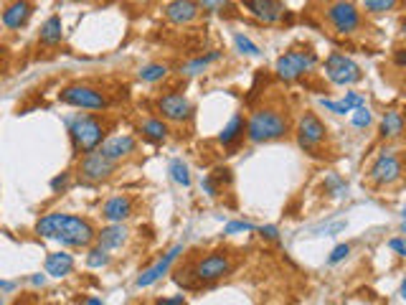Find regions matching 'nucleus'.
<instances>
[{
	"label": "nucleus",
	"mask_w": 406,
	"mask_h": 305,
	"mask_svg": "<svg viewBox=\"0 0 406 305\" xmlns=\"http://www.w3.org/2000/svg\"><path fill=\"white\" fill-rule=\"evenodd\" d=\"M67 130H69V140H72L74 155H86V152H94L107 140L109 125L107 120H102L99 115L79 112V115L67 117Z\"/></svg>",
	"instance_id": "f257e3e1"
},
{
	"label": "nucleus",
	"mask_w": 406,
	"mask_h": 305,
	"mask_svg": "<svg viewBox=\"0 0 406 305\" xmlns=\"http://www.w3.org/2000/svg\"><path fill=\"white\" fill-rule=\"evenodd\" d=\"M218 59H221V51H211V54L198 56V59L188 61V64L183 67V72H186V74H198L201 69H206L208 64H213V61H218Z\"/></svg>",
	"instance_id": "c756f323"
},
{
	"label": "nucleus",
	"mask_w": 406,
	"mask_h": 305,
	"mask_svg": "<svg viewBox=\"0 0 406 305\" xmlns=\"http://www.w3.org/2000/svg\"><path fill=\"white\" fill-rule=\"evenodd\" d=\"M67 219L64 211H51V214H43L41 219L36 221V234L41 239H56L61 232V224Z\"/></svg>",
	"instance_id": "5701e85b"
},
{
	"label": "nucleus",
	"mask_w": 406,
	"mask_h": 305,
	"mask_svg": "<svg viewBox=\"0 0 406 305\" xmlns=\"http://www.w3.org/2000/svg\"><path fill=\"white\" fill-rule=\"evenodd\" d=\"M158 305H186V298L183 295H170V298H160Z\"/></svg>",
	"instance_id": "37998d69"
},
{
	"label": "nucleus",
	"mask_w": 406,
	"mask_h": 305,
	"mask_svg": "<svg viewBox=\"0 0 406 305\" xmlns=\"http://www.w3.org/2000/svg\"><path fill=\"white\" fill-rule=\"evenodd\" d=\"M3 54H6V46H3V43H0V56H3Z\"/></svg>",
	"instance_id": "09e8293b"
},
{
	"label": "nucleus",
	"mask_w": 406,
	"mask_h": 305,
	"mask_svg": "<svg viewBox=\"0 0 406 305\" xmlns=\"http://www.w3.org/2000/svg\"><path fill=\"white\" fill-rule=\"evenodd\" d=\"M117 163L107 160L99 150L86 152V155H79V163H77V176L84 183H102L107 181L112 173H115Z\"/></svg>",
	"instance_id": "1a4fd4ad"
},
{
	"label": "nucleus",
	"mask_w": 406,
	"mask_h": 305,
	"mask_svg": "<svg viewBox=\"0 0 406 305\" xmlns=\"http://www.w3.org/2000/svg\"><path fill=\"white\" fill-rule=\"evenodd\" d=\"M97 232L91 226L89 219L84 216H74V214H67V219L61 224V232L56 237V242H61V247H89L94 242Z\"/></svg>",
	"instance_id": "0eeeda50"
},
{
	"label": "nucleus",
	"mask_w": 406,
	"mask_h": 305,
	"mask_svg": "<svg viewBox=\"0 0 406 305\" xmlns=\"http://www.w3.org/2000/svg\"><path fill=\"white\" fill-rule=\"evenodd\" d=\"M234 270V262L231 257L224 255V252H211V255L201 257L198 262L193 265V277L198 282H216L226 274H231Z\"/></svg>",
	"instance_id": "9d476101"
},
{
	"label": "nucleus",
	"mask_w": 406,
	"mask_h": 305,
	"mask_svg": "<svg viewBox=\"0 0 406 305\" xmlns=\"http://www.w3.org/2000/svg\"><path fill=\"white\" fill-rule=\"evenodd\" d=\"M201 189H203V194L206 196H211V199H216V196L221 194V191L216 189V183L211 181V176H206L203 181H201Z\"/></svg>",
	"instance_id": "a19ab883"
},
{
	"label": "nucleus",
	"mask_w": 406,
	"mask_h": 305,
	"mask_svg": "<svg viewBox=\"0 0 406 305\" xmlns=\"http://www.w3.org/2000/svg\"><path fill=\"white\" fill-rule=\"evenodd\" d=\"M61 38H64L61 16H49V18L41 23V30H38V43H41V46H59Z\"/></svg>",
	"instance_id": "412c9836"
},
{
	"label": "nucleus",
	"mask_w": 406,
	"mask_h": 305,
	"mask_svg": "<svg viewBox=\"0 0 406 305\" xmlns=\"http://www.w3.org/2000/svg\"><path fill=\"white\" fill-rule=\"evenodd\" d=\"M69 181H72V171H64V173H59V176L51 181V191L54 194H61V191H67L69 189Z\"/></svg>",
	"instance_id": "e433bc0d"
},
{
	"label": "nucleus",
	"mask_w": 406,
	"mask_h": 305,
	"mask_svg": "<svg viewBox=\"0 0 406 305\" xmlns=\"http://www.w3.org/2000/svg\"><path fill=\"white\" fill-rule=\"evenodd\" d=\"M327 3H335V0H327Z\"/></svg>",
	"instance_id": "3c124183"
},
{
	"label": "nucleus",
	"mask_w": 406,
	"mask_h": 305,
	"mask_svg": "<svg viewBox=\"0 0 406 305\" xmlns=\"http://www.w3.org/2000/svg\"><path fill=\"white\" fill-rule=\"evenodd\" d=\"M401 176H404V168H401V158L396 150L378 152L368 168V181L373 186H394L401 181Z\"/></svg>",
	"instance_id": "39448f33"
},
{
	"label": "nucleus",
	"mask_w": 406,
	"mask_h": 305,
	"mask_svg": "<svg viewBox=\"0 0 406 305\" xmlns=\"http://www.w3.org/2000/svg\"><path fill=\"white\" fill-rule=\"evenodd\" d=\"M244 133H247V140L254 143V145H259V143H272L290 133V122H287V117L279 110L261 107V110L252 112Z\"/></svg>",
	"instance_id": "f03ea898"
},
{
	"label": "nucleus",
	"mask_w": 406,
	"mask_h": 305,
	"mask_svg": "<svg viewBox=\"0 0 406 305\" xmlns=\"http://www.w3.org/2000/svg\"><path fill=\"white\" fill-rule=\"evenodd\" d=\"M77 3H86V0H77Z\"/></svg>",
	"instance_id": "8fccbe9b"
},
{
	"label": "nucleus",
	"mask_w": 406,
	"mask_h": 305,
	"mask_svg": "<svg viewBox=\"0 0 406 305\" xmlns=\"http://www.w3.org/2000/svg\"><path fill=\"white\" fill-rule=\"evenodd\" d=\"M378 130H381V138H383V140H399L401 135H404V115H401L399 110L383 112Z\"/></svg>",
	"instance_id": "4be33fe9"
},
{
	"label": "nucleus",
	"mask_w": 406,
	"mask_h": 305,
	"mask_svg": "<svg viewBox=\"0 0 406 305\" xmlns=\"http://www.w3.org/2000/svg\"><path fill=\"white\" fill-rule=\"evenodd\" d=\"M343 104H346L348 110H358V107H363L366 104V97L361 92H346V97H343Z\"/></svg>",
	"instance_id": "72a5a7b5"
},
{
	"label": "nucleus",
	"mask_w": 406,
	"mask_h": 305,
	"mask_svg": "<svg viewBox=\"0 0 406 305\" xmlns=\"http://www.w3.org/2000/svg\"><path fill=\"white\" fill-rule=\"evenodd\" d=\"M234 43H237V51H242L244 56H261L259 46H256L249 36H244V33H237V36H234Z\"/></svg>",
	"instance_id": "7c9ffc66"
},
{
	"label": "nucleus",
	"mask_w": 406,
	"mask_h": 305,
	"mask_svg": "<svg viewBox=\"0 0 406 305\" xmlns=\"http://www.w3.org/2000/svg\"><path fill=\"white\" fill-rule=\"evenodd\" d=\"M320 104L325 107L327 112H333V115H348V107L343 102H330V99H320Z\"/></svg>",
	"instance_id": "58836bf2"
},
{
	"label": "nucleus",
	"mask_w": 406,
	"mask_h": 305,
	"mask_svg": "<svg viewBox=\"0 0 406 305\" xmlns=\"http://www.w3.org/2000/svg\"><path fill=\"white\" fill-rule=\"evenodd\" d=\"M86 305H102V300H99V298H89V303H86Z\"/></svg>",
	"instance_id": "de8ad7c7"
},
{
	"label": "nucleus",
	"mask_w": 406,
	"mask_h": 305,
	"mask_svg": "<svg viewBox=\"0 0 406 305\" xmlns=\"http://www.w3.org/2000/svg\"><path fill=\"white\" fill-rule=\"evenodd\" d=\"M325 18L340 36H351V33H356L361 28V11L353 6L351 0H335V3H330V8L325 11Z\"/></svg>",
	"instance_id": "6e6552de"
},
{
	"label": "nucleus",
	"mask_w": 406,
	"mask_h": 305,
	"mask_svg": "<svg viewBox=\"0 0 406 305\" xmlns=\"http://www.w3.org/2000/svg\"><path fill=\"white\" fill-rule=\"evenodd\" d=\"M242 6L247 8L254 18H259L261 23H277L285 16V6L282 0H242Z\"/></svg>",
	"instance_id": "2eb2a0df"
},
{
	"label": "nucleus",
	"mask_w": 406,
	"mask_h": 305,
	"mask_svg": "<svg viewBox=\"0 0 406 305\" xmlns=\"http://www.w3.org/2000/svg\"><path fill=\"white\" fill-rule=\"evenodd\" d=\"M259 234L264 239H269V242H277L279 239V229L274 224H264V226H259Z\"/></svg>",
	"instance_id": "ea45409f"
},
{
	"label": "nucleus",
	"mask_w": 406,
	"mask_h": 305,
	"mask_svg": "<svg viewBox=\"0 0 406 305\" xmlns=\"http://www.w3.org/2000/svg\"><path fill=\"white\" fill-rule=\"evenodd\" d=\"M140 133L150 143H165L170 135V128H168V122L160 120V117H150V120H145L140 125Z\"/></svg>",
	"instance_id": "393cba45"
},
{
	"label": "nucleus",
	"mask_w": 406,
	"mask_h": 305,
	"mask_svg": "<svg viewBox=\"0 0 406 305\" xmlns=\"http://www.w3.org/2000/svg\"><path fill=\"white\" fill-rule=\"evenodd\" d=\"M109 262H112V257H109V252L102 250V247H91V250L86 252V267L102 270V267H107Z\"/></svg>",
	"instance_id": "c85d7f7f"
},
{
	"label": "nucleus",
	"mask_w": 406,
	"mask_h": 305,
	"mask_svg": "<svg viewBox=\"0 0 406 305\" xmlns=\"http://www.w3.org/2000/svg\"><path fill=\"white\" fill-rule=\"evenodd\" d=\"M317 64V54L310 49H292L287 54H282L274 64V72H277L279 79L285 82H295L300 77L310 72V69H315Z\"/></svg>",
	"instance_id": "20e7f679"
},
{
	"label": "nucleus",
	"mask_w": 406,
	"mask_h": 305,
	"mask_svg": "<svg viewBox=\"0 0 406 305\" xmlns=\"http://www.w3.org/2000/svg\"><path fill=\"white\" fill-rule=\"evenodd\" d=\"M33 16V3L30 0H11L3 13H0V21L8 30H21Z\"/></svg>",
	"instance_id": "4468645a"
},
{
	"label": "nucleus",
	"mask_w": 406,
	"mask_h": 305,
	"mask_svg": "<svg viewBox=\"0 0 406 305\" xmlns=\"http://www.w3.org/2000/svg\"><path fill=\"white\" fill-rule=\"evenodd\" d=\"M30 282H33L36 287H43V285H46V274H33V277H30Z\"/></svg>",
	"instance_id": "a18cd8bd"
},
{
	"label": "nucleus",
	"mask_w": 406,
	"mask_h": 305,
	"mask_svg": "<svg viewBox=\"0 0 406 305\" xmlns=\"http://www.w3.org/2000/svg\"><path fill=\"white\" fill-rule=\"evenodd\" d=\"M137 77L142 82H147V84H152V82H160L168 77V67H165V64H147V67L140 69Z\"/></svg>",
	"instance_id": "cd10ccee"
},
{
	"label": "nucleus",
	"mask_w": 406,
	"mask_h": 305,
	"mask_svg": "<svg viewBox=\"0 0 406 305\" xmlns=\"http://www.w3.org/2000/svg\"><path fill=\"white\" fill-rule=\"evenodd\" d=\"M394 61H396V67H404L406 64V51L404 49H396V56H394Z\"/></svg>",
	"instance_id": "c03bdc74"
},
{
	"label": "nucleus",
	"mask_w": 406,
	"mask_h": 305,
	"mask_svg": "<svg viewBox=\"0 0 406 305\" xmlns=\"http://www.w3.org/2000/svg\"><path fill=\"white\" fill-rule=\"evenodd\" d=\"M170 178H173L178 186H183V189H188L191 186V171H188V165L183 163L181 158L170 160Z\"/></svg>",
	"instance_id": "a878e982"
},
{
	"label": "nucleus",
	"mask_w": 406,
	"mask_h": 305,
	"mask_svg": "<svg viewBox=\"0 0 406 305\" xmlns=\"http://www.w3.org/2000/svg\"><path fill=\"white\" fill-rule=\"evenodd\" d=\"M325 191H330V194H333V196L346 194V183L340 181L338 173H330V176L325 178Z\"/></svg>",
	"instance_id": "473e14b6"
},
{
	"label": "nucleus",
	"mask_w": 406,
	"mask_h": 305,
	"mask_svg": "<svg viewBox=\"0 0 406 305\" xmlns=\"http://www.w3.org/2000/svg\"><path fill=\"white\" fill-rule=\"evenodd\" d=\"M0 305H3V298H0Z\"/></svg>",
	"instance_id": "603ef678"
},
{
	"label": "nucleus",
	"mask_w": 406,
	"mask_h": 305,
	"mask_svg": "<svg viewBox=\"0 0 406 305\" xmlns=\"http://www.w3.org/2000/svg\"><path fill=\"white\" fill-rule=\"evenodd\" d=\"M388 247H391V250H394L399 257H406V244H404V239H401V237L388 239Z\"/></svg>",
	"instance_id": "79ce46f5"
},
{
	"label": "nucleus",
	"mask_w": 406,
	"mask_h": 305,
	"mask_svg": "<svg viewBox=\"0 0 406 305\" xmlns=\"http://www.w3.org/2000/svg\"><path fill=\"white\" fill-rule=\"evenodd\" d=\"M59 102L77 107L84 112H104L109 107V99L104 92H99L91 84H69L59 92Z\"/></svg>",
	"instance_id": "7ed1b4c3"
},
{
	"label": "nucleus",
	"mask_w": 406,
	"mask_h": 305,
	"mask_svg": "<svg viewBox=\"0 0 406 305\" xmlns=\"http://www.w3.org/2000/svg\"><path fill=\"white\" fill-rule=\"evenodd\" d=\"M244 128H247V120H244L242 112H237V115L229 120V125H226V128L218 133V143H221L224 148L237 145V143L244 138Z\"/></svg>",
	"instance_id": "b1692460"
},
{
	"label": "nucleus",
	"mask_w": 406,
	"mask_h": 305,
	"mask_svg": "<svg viewBox=\"0 0 406 305\" xmlns=\"http://www.w3.org/2000/svg\"><path fill=\"white\" fill-rule=\"evenodd\" d=\"M0 290H6V293H13V290H16V282H11V280H0Z\"/></svg>",
	"instance_id": "49530a36"
},
{
	"label": "nucleus",
	"mask_w": 406,
	"mask_h": 305,
	"mask_svg": "<svg viewBox=\"0 0 406 305\" xmlns=\"http://www.w3.org/2000/svg\"><path fill=\"white\" fill-rule=\"evenodd\" d=\"M242 232H254L252 221H229L224 226V234H242Z\"/></svg>",
	"instance_id": "f704fd0d"
},
{
	"label": "nucleus",
	"mask_w": 406,
	"mask_h": 305,
	"mask_svg": "<svg viewBox=\"0 0 406 305\" xmlns=\"http://www.w3.org/2000/svg\"><path fill=\"white\" fill-rule=\"evenodd\" d=\"M325 77L338 87H351L363 79V72H361V67H358L351 56L333 51V54L325 59Z\"/></svg>",
	"instance_id": "423d86ee"
},
{
	"label": "nucleus",
	"mask_w": 406,
	"mask_h": 305,
	"mask_svg": "<svg viewBox=\"0 0 406 305\" xmlns=\"http://www.w3.org/2000/svg\"><path fill=\"white\" fill-rule=\"evenodd\" d=\"M198 3V8H203V11L208 13H224V8H229V0H196Z\"/></svg>",
	"instance_id": "c9c22d12"
},
{
	"label": "nucleus",
	"mask_w": 406,
	"mask_h": 305,
	"mask_svg": "<svg viewBox=\"0 0 406 305\" xmlns=\"http://www.w3.org/2000/svg\"><path fill=\"white\" fill-rule=\"evenodd\" d=\"M97 150L107 160H112V163H120L122 158H130L137 150V140H135L132 135H115V138H107Z\"/></svg>",
	"instance_id": "ddd939ff"
},
{
	"label": "nucleus",
	"mask_w": 406,
	"mask_h": 305,
	"mask_svg": "<svg viewBox=\"0 0 406 305\" xmlns=\"http://www.w3.org/2000/svg\"><path fill=\"white\" fill-rule=\"evenodd\" d=\"M325 140H327L325 122H322L317 115H312V112H305V115L300 117V122H298V143H300V148L315 155V150Z\"/></svg>",
	"instance_id": "9b49d317"
},
{
	"label": "nucleus",
	"mask_w": 406,
	"mask_h": 305,
	"mask_svg": "<svg viewBox=\"0 0 406 305\" xmlns=\"http://www.w3.org/2000/svg\"><path fill=\"white\" fill-rule=\"evenodd\" d=\"M183 252V244H176L173 250L168 252L165 257H160L158 262L152 265V267H147L145 272L140 274L137 277V287H150V285H155V282L163 277V274H168L170 272V267H173V262L178 260V255Z\"/></svg>",
	"instance_id": "f3484780"
},
{
	"label": "nucleus",
	"mask_w": 406,
	"mask_h": 305,
	"mask_svg": "<svg viewBox=\"0 0 406 305\" xmlns=\"http://www.w3.org/2000/svg\"><path fill=\"white\" fill-rule=\"evenodd\" d=\"M361 6L368 16H383V13L394 11L399 6V0H361Z\"/></svg>",
	"instance_id": "bb28decb"
},
{
	"label": "nucleus",
	"mask_w": 406,
	"mask_h": 305,
	"mask_svg": "<svg viewBox=\"0 0 406 305\" xmlns=\"http://www.w3.org/2000/svg\"><path fill=\"white\" fill-rule=\"evenodd\" d=\"M16 305H21V303H16Z\"/></svg>",
	"instance_id": "864d4df0"
},
{
	"label": "nucleus",
	"mask_w": 406,
	"mask_h": 305,
	"mask_svg": "<svg viewBox=\"0 0 406 305\" xmlns=\"http://www.w3.org/2000/svg\"><path fill=\"white\" fill-rule=\"evenodd\" d=\"M155 107L160 112V120L165 122H186L193 117V104L188 102V97H183L178 92H168V94L158 97Z\"/></svg>",
	"instance_id": "f8f14e48"
},
{
	"label": "nucleus",
	"mask_w": 406,
	"mask_h": 305,
	"mask_svg": "<svg viewBox=\"0 0 406 305\" xmlns=\"http://www.w3.org/2000/svg\"><path fill=\"white\" fill-rule=\"evenodd\" d=\"M351 255V247L348 244H338L333 252H330V257H327V265H338V262H343L346 257Z\"/></svg>",
	"instance_id": "4c0bfd02"
},
{
	"label": "nucleus",
	"mask_w": 406,
	"mask_h": 305,
	"mask_svg": "<svg viewBox=\"0 0 406 305\" xmlns=\"http://www.w3.org/2000/svg\"><path fill=\"white\" fill-rule=\"evenodd\" d=\"M351 122H353V128L363 130V128H368L371 122H373V115H371V110L363 104V107H358V110L351 112Z\"/></svg>",
	"instance_id": "2f4dec72"
},
{
	"label": "nucleus",
	"mask_w": 406,
	"mask_h": 305,
	"mask_svg": "<svg viewBox=\"0 0 406 305\" xmlns=\"http://www.w3.org/2000/svg\"><path fill=\"white\" fill-rule=\"evenodd\" d=\"M198 13H201V8L196 0H170L168 6H165V18L176 26L193 23V21L198 18Z\"/></svg>",
	"instance_id": "a211bd4d"
},
{
	"label": "nucleus",
	"mask_w": 406,
	"mask_h": 305,
	"mask_svg": "<svg viewBox=\"0 0 406 305\" xmlns=\"http://www.w3.org/2000/svg\"><path fill=\"white\" fill-rule=\"evenodd\" d=\"M135 204L130 196H112L102 204V219L109 224H125L132 216Z\"/></svg>",
	"instance_id": "dca6fc26"
},
{
	"label": "nucleus",
	"mask_w": 406,
	"mask_h": 305,
	"mask_svg": "<svg viewBox=\"0 0 406 305\" xmlns=\"http://www.w3.org/2000/svg\"><path fill=\"white\" fill-rule=\"evenodd\" d=\"M74 270V255H69L67 250H59L54 255L46 257V274L49 277H67Z\"/></svg>",
	"instance_id": "aec40b11"
},
{
	"label": "nucleus",
	"mask_w": 406,
	"mask_h": 305,
	"mask_svg": "<svg viewBox=\"0 0 406 305\" xmlns=\"http://www.w3.org/2000/svg\"><path fill=\"white\" fill-rule=\"evenodd\" d=\"M94 242H97V247H102V250H107V252L120 250L122 244L128 242V226H125V224H109V226H104L102 232H97Z\"/></svg>",
	"instance_id": "6ab92c4d"
}]
</instances>
